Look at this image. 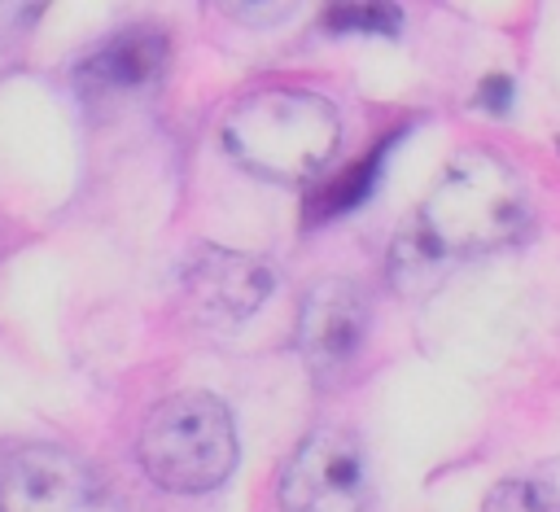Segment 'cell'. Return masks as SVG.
<instances>
[{
    "instance_id": "1",
    "label": "cell",
    "mask_w": 560,
    "mask_h": 512,
    "mask_svg": "<svg viewBox=\"0 0 560 512\" xmlns=\"http://www.w3.org/2000/svg\"><path fill=\"white\" fill-rule=\"evenodd\" d=\"M529 197L516 171L490 153H459L420 206L416 241L438 258L486 254L521 236Z\"/></svg>"
},
{
    "instance_id": "2",
    "label": "cell",
    "mask_w": 560,
    "mask_h": 512,
    "mask_svg": "<svg viewBox=\"0 0 560 512\" xmlns=\"http://www.w3.org/2000/svg\"><path fill=\"white\" fill-rule=\"evenodd\" d=\"M337 136V109L302 88H262L245 96L223 123L228 153L262 179L315 175L332 158Z\"/></svg>"
},
{
    "instance_id": "3",
    "label": "cell",
    "mask_w": 560,
    "mask_h": 512,
    "mask_svg": "<svg viewBox=\"0 0 560 512\" xmlns=\"http://www.w3.org/2000/svg\"><path fill=\"white\" fill-rule=\"evenodd\" d=\"M140 464L171 494H206L236 468V429L214 394L162 398L140 429Z\"/></svg>"
},
{
    "instance_id": "4",
    "label": "cell",
    "mask_w": 560,
    "mask_h": 512,
    "mask_svg": "<svg viewBox=\"0 0 560 512\" xmlns=\"http://www.w3.org/2000/svg\"><path fill=\"white\" fill-rule=\"evenodd\" d=\"M284 512H363L368 464L363 446L341 429H315L298 442L276 481Z\"/></svg>"
},
{
    "instance_id": "5",
    "label": "cell",
    "mask_w": 560,
    "mask_h": 512,
    "mask_svg": "<svg viewBox=\"0 0 560 512\" xmlns=\"http://www.w3.org/2000/svg\"><path fill=\"white\" fill-rule=\"evenodd\" d=\"M0 512H122L109 486L61 446H22L0 468Z\"/></svg>"
},
{
    "instance_id": "6",
    "label": "cell",
    "mask_w": 560,
    "mask_h": 512,
    "mask_svg": "<svg viewBox=\"0 0 560 512\" xmlns=\"http://www.w3.org/2000/svg\"><path fill=\"white\" fill-rule=\"evenodd\" d=\"M372 324V302L354 280H319L298 311V350L315 381H332L350 368Z\"/></svg>"
},
{
    "instance_id": "7",
    "label": "cell",
    "mask_w": 560,
    "mask_h": 512,
    "mask_svg": "<svg viewBox=\"0 0 560 512\" xmlns=\"http://www.w3.org/2000/svg\"><path fill=\"white\" fill-rule=\"evenodd\" d=\"M271 284H276V276L262 258L206 245L184 271V302L201 324L228 328V324L249 319L262 306V298L271 293Z\"/></svg>"
},
{
    "instance_id": "8",
    "label": "cell",
    "mask_w": 560,
    "mask_h": 512,
    "mask_svg": "<svg viewBox=\"0 0 560 512\" xmlns=\"http://www.w3.org/2000/svg\"><path fill=\"white\" fill-rule=\"evenodd\" d=\"M166 61L171 44L158 26H127L79 61L74 88L83 105H118L136 92H149L162 79Z\"/></svg>"
},
{
    "instance_id": "9",
    "label": "cell",
    "mask_w": 560,
    "mask_h": 512,
    "mask_svg": "<svg viewBox=\"0 0 560 512\" xmlns=\"http://www.w3.org/2000/svg\"><path fill=\"white\" fill-rule=\"evenodd\" d=\"M385 149V144H381ZM381 149L376 153H368L363 162H354V166H346L341 175H332L319 193H311V219H332V214H346V210H354L368 193H372V184H376V166H381Z\"/></svg>"
},
{
    "instance_id": "10",
    "label": "cell",
    "mask_w": 560,
    "mask_h": 512,
    "mask_svg": "<svg viewBox=\"0 0 560 512\" xmlns=\"http://www.w3.org/2000/svg\"><path fill=\"white\" fill-rule=\"evenodd\" d=\"M398 9L389 0H337L328 9L332 31H372V35H394L398 31Z\"/></svg>"
},
{
    "instance_id": "11",
    "label": "cell",
    "mask_w": 560,
    "mask_h": 512,
    "mask_svg": "<svg viewBox=\"0 0 560 512\" xmlns=\"http://www.w3.org/2000/svg\"><path fill=\"white\" fill-rule=\"evenodd\" d=\"M481 512H560V499L538 481H499Z\"/></svg>"
},
{
    "instance_id": "12",
    "label": "cell",
    "mask_w": 560,
    "mask_h": 512,
    "mask_svg": "<svg viewBox=\"0 0 560 512\" xmlns=\"http://www.w3.org/2000/svg\"><path fill=\"white\" fill-rule=\"evenodd\" d=\"M232 22L241 26H254V31H271V26H284L306 0H214Z\"/></svg>"
},
{
    "instance_id": "13",
    "label": "cell",
    "mask_w": 560,
    "mask_h": 512,
    "mask_svg": "<svg viewBox=\"0 0 560 512\" xmlns=\"http://www.w3.org/2000/svg\"><path fill=\"white\" fill-rule=\"evenodd\" d=\"M481 101H486V109H508V101H512V83H508L503 74L486 79V83H481Z\"/></svg>"
}]
</instances>
